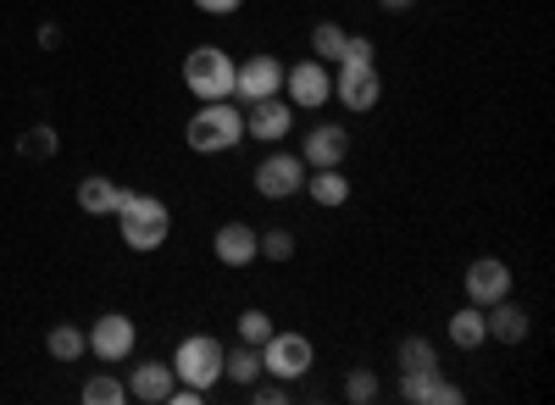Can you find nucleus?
Returning <instances> with one entry per match:
<instances>
[{"label":"nucleus","instance_id":"nucleus-4","mask_svg":"<svg viewBox=\"0 0 555 405\" xmlns=\"http://www.w3.org/2000/svg\"><path fill=\"white\" fill-rule=\"evenodd\" d=\"M172 378L201 389V394H211V383L222 378V344L211 334H183L178 350H172Z\"/></svg>","mask_w":555,"mask_h":405},{"label":"nucleus","instance_id":"nucleus-21","mask_svg":"<svg viewBox=\"0 0 555 405\" xmlns=\"http://www.w3.org/2000/svg\"><path fill=\"white\" fill-rule=\"evenodd\" d=\"M222 378H234V383H256L261 378V350L256 344H240V350H222Z\"/></svg>","mask_w":555,"mask_h":405},{"label":"nucleus","instance_id":"nucleus-6","mask_svg":"<svg viewBox=\"0 0 555 405\" xmlns=\"http://www.w3.org/2000/svg\"><path fill=\"white\" fill-rule=\"evenodd\" d=\"M284 101H289L295 112L328 106V101H334V67H328V62H317V56L284 67Z\"/></svg>","mask_w":555,"mask_h":405},{"label":"nucleus","instance_id":"nucleus-11","mask_svg":"<svg viewBox=\"0 0 555 405\" xmlns=\"http://www.w3.org/2000/svg\"><path fill=\"white\" fill-rule=\"evenodd\" d=\"M334 101H339L345 112H373V106L384 101V78H378V67H339V78H334Z\"/></svg>","mask_w":555,"mask_h":405},{"label":"nucleus","instance_id":"nucleus-24","mask_svg":"<svg viewBox=\"0 0 555 405\" xmlns=\"http://www.w3.org/2000/svg\"><path fill=\"white\" fill-rule=\"evenodd\" d=\"M122 400H128V383L112 378V373H101V378L83 383V405H122Z\"/></svg>","mask_w":555,"mask_h":405},{"label":"nucleus","instance_id":"nucleus-3","mask_svg":"<svg viewBox=\"0 0 555 405\" xmlns=\"http://www.w3.org/2000/svg\"><path fill=\"white\" fill-rule=\"evenodd\" d=\"M234 56L222 51V44H195L190 56H183V89H190L195 101H234Z\"/></svg>","mask_w":555,"mask_h":405},{"label":"nucleus","instance_id":"nucleus-31","mask_svg":"<svg viewBox=\"0 0 555 405\" xmlns=\"http://www.w3.org/2000/svg\"><path fill=\"white\" fill-rule=\"evenodd\" d=\"M250 389H256L261 405H284V400H289V383H278V378H272V383H250Z\"/></svg>","mask_w":555,"mask_h":405},{"label":"nucleus","instance_id":"nucleus-33","mask_svg":"<svg viewBox=\"0 0 555 405\" xmlns=\"http://www.w3.org/2000/svg\"><path fill=\"white\" fill-rule=\"evenodd\" d=\"M378 6H384V12H405V6H411V0H378Z\"/></svg>","mask_w":555,"mask_h":405},{"label":"nucleus","instance_id":"nucleus-12","mask_svg":"<svg viewBox=\"0 0 555 405\" xmlns=\"http://www.w3.org/2000/svg\"><path fill=\"white\" fill-rule=\"evenodd\" d=\"M400 394H405L411 405H467V389L450 383L439 367H428V373H400Z\"/></svg>","mask_w":555,"mask_h":405},{"label":"nucleus","instance_id":"nucleus-20","mask_svg":"<svg viewBox=\"0 0 555 405\" xmlns=\"http://www.w3.org/2000/svg\"><path fill=\"white\" fill-rule=\"evenodd\" d=\"M444 334H450V344H455V350H478V344H489V323H483V305H461L455 317L444 323Z\"/></svg>","mask_w":555,"mask_h":405},{"label":"nucleus","instance_id":"nucleus-13","mask_svg":"<svg viewBox=\"0 0 555 405\" xmlns=\"http://www.w3.org/2000/svg\"><path fill=\"white\" fill-rule=\"evenodd\" d=\"M345 156H350V133H345V122H317V128L306 133V145H300L306 172H311V167H345Z\"/></svg>","mask_w":555,"mask_h":405},{"label":"nucleus","instance_id":"nucleus-15","mask_svg":"<svg viewBox=\"0 0 555 405\" xmlns=\"http://www.w3.org/2000/svg\"><path fill=\"white\" fill-rule=\"evenodd\" d=\"M505 295H512V266L494 261V256H478V261L467 266V300H473V305H494V300H505Z\"/></svg>","mask_w":555,"mask_h":405},{"label":"nucleus","instance_id":"nucleus-32","mask_svg":"<svg viewBox=\"0 0 555 405\" xmlns=\"http://www.w3.org/2000/svg\"><path fill=\"white\" fill-rule=\"evenodd\" d=\"M245 6V0H195V12H206V17H234Z\"/></svg>","mask_w":555,"mask_h":405},{"label":"nucleus","instance_id":"nucleus-1","mask_svg":"<svg viewBox=\"0 0 555 405\" xmlns=\"http://www.w3.org/2000/svg\"><path fill=\"white\" fill-rule=\"evenodd\" d=\"M183 140H190L195 156L234 151L245 140V106H234V101H201V112L190 117V128H183Z\"/></svg>","mask_w":555,"mask_h":405},{"label":"nucleus","instance_id":"nucleus-18","mask_svg":"<svg viewBox=\"0 0 555 405\" xmlns=\"http://www.w3.org/2000/svg\"><path fill=\"white\" fill-rule=\"evenodd\" d=\"M483 323H489V339H500V344H522L528 339V311L512 305V300L483 305Z\"/></svg>","mask_w":555,"mask_h":405},{"label":"nucleus","instance_id":"nucleus-28","mask_svg":"<svg viewBox=\"0 0 555 405\" xmlns=\"http://www.w3.org/2000/svg\"><path fill=\"white\" fill-rule=\"evenodd\" d=\"M256 256H261V261H295V234H289V228H267Z\"/></svg>","mask_w":555,"mask_h":405},{"label":"nucleus","instance_id":"nucleus-10","mask_svg":"<svg viewBox=\"0 0 555 405\" xmlns=\"http://www.w3.org/2000/svg\"><path fill=\"white\" fill-rule=\"evenodd\" d=\"M289 128H295V106L284 95H267V101L245 106V133H250V140H261V145H284Z\"/></svg>","mask_w":555,"mask_h":405},{"label":"nucleus","instance_id":"nucleus-22","mask_svg":"<svg viewBox=\"0 0 555 405\" xmlns=\"http://www.w3.org/2000/svg\"><path fill=\"white\" fill-rule=\"evenodd\" d=\"M44 350H51L56 362H78V355L89 350V334H83V328H73V323H56L51 334H44Z\"/></svg>","mask_w":555,"mask_h":405},{"label":"nucleus","instance_id":"nucleus-17","mask_svg":"<svg viewBox=\"0 0 555 405\" xmlns=\"http://www.w3.org/2000/svg\"><path fill=\"white\" fill-rule=\"evenodd\" d=\"M306 195H311L322 211H339V206L350 200V178H345V167H311V172H306Z\"/></svg>","mask_w":555,"mask_h":405},{"label":"nucleus","instance_id":"nucleus-9","mask_svg":"<svg viewBox=\"0 0 555 405\" xmlns=\"http://www.w3.org/2000/svg\"><path fill=\"white\" fill-rule=\"evenodd\" d=\"M83 334H89V355H101L106 367L128 362L133 344H139V328H133V317H122V311H106V317H95V328H83Z\"/></svg>","mask_w":555,"mask_h":405},{"label":"nucleus","instance_id":"nucleus-30","mask_svg":"<svg viewBox=\"0 0 555 405\" xmlns=\"http://www.w3.org/2000/svg\"><path fill=\"white\" fill-rule=\"evenodd\" d=\"M339 67H378V51H373V39H361V34H345V56Z\"/></svg>","mask_w":555,"mask_h":405},{"label":"nucleus","instance_id":"nucleus-14","mask_svg":"<svg viewBox=\"0 0 555 405\" xmlns=\"http://www.w3.org/2000/svg\"><path fill=\"white\" fill-rule=\"evenodd\" d=\"M256 250H261V234L250 228V222H222V228L211 234V256L222 261V266H256Z\"/></svg>","mask_w":555,"mask_h":405},{"label":"nucleus","instance_id":"nucleus-25","mask_svg":"<svg viewBox=\"0 0 555 405\" xmlns=\"http://www.w3.org/2000/svg\"><path fill=\"white\" fill-rule=\"evenodd\" d=\"M428 367H439L434 339H405L400 344V373H428Z\"/></svg>","mask_w":555,"mask_h":405},{"label":"nucleus","instance_id":"nucleus-23","mask_svg":"<svg viewBox=\"0 0 555 405\" xmlns=\"http://www.w3.org/2000/svg\"><path fill=\"white\" fill-rule=\"evenodd\" d=\"M311 56L328 62V67H339V56H345V28H339V23H317V28H311Z\"/></svg>","mask_w":555,"mask_h":405},{"label":"nucleus","instance_id":"nucleus-2","mask_svg":"<svg viewBox=\"0 0 555 405\" xmlns=\"http://www.w3.org/2000/svg\"><path fill=\"white\" fill-rule=\"evenodd\" d=\"M117 222H122V245L139 250V256L162 250L167 234H172V211H167V200H156V195H133V190H122Z\"/></svg>","mask_w":555,"mask_h":405},{"label":"nucleus","instance_id":"nucleus-19","mask_svg":"<svg viewBox=\"0 0 555 405\" xmlns=\"http://www.w3.org/2000/svg\"><path fill=\"white\" fill-rule=\"evenodd\" d=\"M117 206H122V190L112 184V178H83L78 184V211L83 217H117Z\"/></svg>","mask_w":555,"mask_h":405},{"label":"nucleus","instance_id":"nucleus-16","mask_svg":"<svg viewBox=\"0 0 555 405\" xmlns=\"http://www.w3.org/2000/svg\"><path fill=\"white\" fill-rule=\"evenodd\" d=\"M172 383H178V378H172L167 362H139L133 378H128V394H133V400H145V405H167Z\"/></svg>","mask_w":555,"mask_h":405},{"label":"nucleus","instance_id":"nucleus-8","mask_svg":"<svg viewBox=\"0 0 555 405\" xmlns=\"http://www.w3.org/2000/svg\"><path fill=\"white\" fill-rule=\"evenodd\" d=\"M267 95H284V62L267 56V51H256L250 62L234 67V101H240V106H256V101H267Z\"/></svg>","mask_w":555,"mask_h":405},{"label":"nucleus","instance_id":"nucleus-29","mask_svg":"<svg viewBox=\"0 0 555 405\" xmlns=\"http://www.w3.org/2000/svg\"><path fill=\"white\" fill-rule=\"evenodd\" d=\"M272 339V317H267V311H240V344H267Z\"/></svg>","mask_w":555,"mask_h":405},{"label":"nucleus","instance_id":"nucleus-26","mask_svg":"<svg viewBox=\"0 0 555 405\" xmlns=\"http://www.w3.org/2000/svg\"><path fill=\"white\" fill-rule=\"evenodd\" d=\"M17 151H23L28 161H51V156H56V128H44V122L28 128L23 140H17Z\"/></svg>","mask_w":555,"mask_h":405},{"label":"nucleus","instance_id":"nucleus-7","mask_svg":"<svg viewBox=\"0 0 555 405\" xmlns=\"http://www.w3.org/2000/svg\"><path fill=\"white\" fill-rule=\"evenodd\" d=\"M306 190V161L289 151H272L256 161V195L261 200H295Z\"/></svg>","mask_w":555,"mask_h":405},{"label":"nucleus","instance_id":"nucleus-5","mask_svg":"<svg viewBox=\"0 0 555 405\" xmlns=\"http://www.w3.org/2000/svg\"><path fill=\"white\" fill-rule=\"evenodd\" d=\"M317 367V344L306 334H278L261 344V378H278V383H300L306 373Z\"/></svg>","mask_w":555,"mask_h":405},{"label":"nucleus","instance_id":"nucleus-27","mask_svg":"<svg viewBox=\"0 0 555 405\" xmlns=\"http://www.w3.org/2000/svg\"><path fill=\"white\" fill-rule=\"evenodd\" d=\"M345 400H350V405H373V400H378V373H373V367L345 373Z\"/></svg>","mask_w":555,"mask_h":405}]
</instances>
